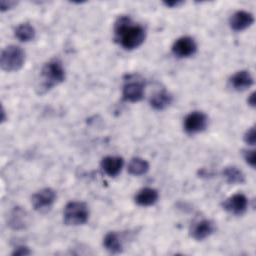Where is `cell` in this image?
<instances>
[{"label":"cell","instance_id":"obj_25","mask_svg":"<svg viewBox=\"0 0 256 256\" xmlns=\"http://www.w3.org/2000/svg\"><path fill=\"white\" fill-rule=\"evenodd\" d=\"M183 2L182 1H179V0H176V1H165L163 2V4L166 6V7H177L179 5H181Z\"/></svg>","mask_w":256,"mask_h":256},{"label":"cell","instance_id":"obj_3","mask_svg":"<svg viewBox=\"0 0 256 256\" xmlns=\"http://www.w3.org/2000/svg\"><path fill=\"white\" fill-rule=\"evenodd\" d=\"M24 62L25 53L19 46L9 45L1 52L0 66L6 72L18 71L22 68Z\"/></svg>","mask_w":256,"mask_h":256},{"label":"cell","instance_id":"obj_19","mask_svg":"<svg viewBox=\"0 0 256 256\" xmlns=\"http://www.w3.org/2000/svg\"><path fill=\"white\" fill-rule=\"evenodd\" d=\"M128 172L134 176H140L145 174L149 170V163L140 157H134L128 164Z\"/></svg>","mask_w":256,"mask_h":256},{"label":"cell","instance_id":"obj_4","mask_svg":"<svg viewBox=\"0 0 256 256\" xmlns=\"http://www.w3.org/2000/svg\"><path fill=\"white\" fill-rule=\"evenodd\" d=\"M63 218L66 225H82L89 218L88 206L81 201H71L64 208Z\"/></svg>","mask_w":256,"mask_h":256},{"label":"cell","instance_id":"obj_13","mask_svg":"<svg viewBox=\"0 0 256 256\" xmlns=\"http://www.w3.org/2000/svg\"><path fill=\"white\" fill-rule=\"evenodd\" d=\"M253 77L247 70L236 72L230 78V84L237 91H244L253 85Z\"/></svg>","mask_w":256,"mask_h":256},{"label":"cell","instance_id":"obj_6","mask_svg":"<svg viewBox=\"0 0 256 256\" xmlns=\"http://www.w3.org/2000/svg\"><path fill=\"white\" fill-rule=\"evenodd\" d=\"M56 200V192L51 188H44L33 194L31 198L32 205L36 211H48Z\"/></svg>","mask_w":256,"mask_h":256},{"label":"cell","instance_id":"obj_17","mask_svg":"<svg viewBox=\"0 0 256 256\" xmlns=\"http://www.w3.org/2000/svg\"><path fill=\"white\" fill-rule=\"evenodd\" d=\"M103 246L108 252L112 254H118L122 252V243L118 234L115 232H109L105 235L103 239Z\"/></svg>","mask_w":256,"mask_h":256},{"label":"cell","instance_id":"obj_11","mask_svg":"<svg viewBox=\"0 0 256 256\" xmlns=\"http://www.w3.org/2000/svg\"><path fill=\"white\" fill-rule=\"evenodd\" d=\"M254 22V17L250 12L239 10L234 12L229 19V25L234 31H242L250 27Z\"/></svg>","mask_w":256,"mask_h":256},{"label":"cell","instance_id":"obj_5","mask_svg":"<svg viewBox=\"0 0 256 256\" xmlns=\"http://www.w3.org/2000/svg\"><path fill=\"white\" fill-rule=\"evenodd\" d=\"M208 124L206 114L200 111H193L189 113L183 121V127L187 134H196L205 130Z\"/></svg>","mask_w":256,"mask_h":256},{"label":"cell","instance_id":"obj_10","mask_svg":"<svg viewBox=\"0 0 256 256\" xmlns=\"http://www.w3.org/2000/svg\"><path fill=\"white\" fill-rule=\"evenodd\" d=\"M214 230L215 225L211 220L202 219L192 224L190 228V236L197 241H201L209 237L214 232Z\"/></svg>","mask_w":256,"mask_h":256},{"label":"cell","instance_id":"obj_26","mask_svg":"<svg viewBox=\"0 0 256 256\" xmlns=\"http://www.w3.org/2000/svg\"><path fill=\"white\" fill-rule=\"evenodd\" d=\"M247 102H248V104H249L250 106L255 107V92H252V93L249 95V97H248V99H247Z\"/></svg>","mask_w":256,"mask_h":256},{"label":"cell","instance_id":"obj_23","mask_svg":"<svg viewBox=\"0 0 256 256\" xmlns=\"http://www.w3.org/2000/svg\"><path fill=\"white\" fill-rule=\"evenodd\" d=\"M29 254H31V251L27 246H18L12 252V255H14V256H25V255H29Z\"/></svg>","mask_w":256,"mask_h":256},{"label":"cell","instance_id":"obj_2","mask_svg":"<svg viewBox=\"0 0 256 256\" xmlns=\"http://www.w3.org/2000/svg\"><path fill=\"white\" fill-rule=\"evenodd\" d=\"M65 79V70L60 60L51 59L45 63L40 72V81L37 86L40 94L46 93L54 86L60 84Z\"/></svg>","mask_w":256,"mask_h":256},{"label":"cell","instance_id":"obj_1","mask_svg":"<svg viewBox=\"0 0 256 256\" xmlns=\"http://www.w3.org/2000/svg\"><path fill=\"white\" fill-rule=\"evenodd\" d=\"M146 32L143 26L134 23L129 16H120L114 24V38L125 49L132 50L144 42Z\"/></svg>","mask_w":256,"mask_h":256},{"label":"cell","instance_id":"obj_20","mask_svg":"<svg viewBox=\"0 0 256 256\" xmlns=\"http://www.w3.org/2000/svg\"><path fill=\"white\" fill-rule=\"evenodd\" d=\"M15 36L22 42L31 41L35 37V29L29 23H22L16 27Z\"/></svg>","mask_w":256,"mask_h":256},{"label":"cell","instance_id":"obj_18","mask_svg":"<svg viewBox=\"0 0 256 256\" xmlns=\"http://www.w3.org/2000/svg\"><path fill=\"white\" fill-rule=\"evenodd\" d=\"M222 174L229 184H242L245 181L244 173L236 166L225 167Z\"/></svg>","mask_w":256,"mask_h":256},{"label":"cell","instance_id":"obj_15","mask_svg":"<svg viewBox=\"0 0 256 256\" xmlns=\"http://www.w3.org/2000/svg\"><path fill=\"white\" fill-rule=\"evenodd\" d=\"M28 224V214L21 207H15L8 220V225L16 230L24 229Z\"/></svg>","mask_w":256,"mask_h":256},{"label":"cell","instance_id":"obj_9","mask_svg":"<svg viewBox=\"0 0 256 256\" xmlns=\"http://www.w3.org/2000/svg\"><path fill=\"white\" fill-rule=\"evenodd\" d=\"M122 96L125 101L138 102L144 97V84L143 82L128 81L124 84L122 90Z\"/></svg>","mask_w":256,"mask_h":256},{"label":"cell","instance_id":"obj_7","mask_svg":"<svg viewBox=\"0 0 256 256\" xmlns=\"http://www.w3.org/2000/svg\"><path fill=\"white\" fill-rule=\"evenodd\" d=\"M197 45L195 40L190 36L178 38L172 45V52L176 57L186 58L195 54Z\"/></svg>","mask_w":256,"mask_h":256},{"label":"cell","instance_id":"obj_22","mask_svg":"<svg viewBox=\"0 0 256 256\" xmlns=\"http://www.w3.org/2000/svg\"><path fill=\"white\" fill-rule=\"evenodd\" d=\"M244 159L247 164H249L252 168L255 167V151L254 150H245L244 151Z\"/></svg>","mask_w":256,"mask_h":256},{"label":"cell","instance_id":"obj_16","mask_svg":"<svg viewBox=\"0 0 256 256\" xmlns=\"http://www.w3.org/2000/svg\"><path fill=\"white\" fill-rule=\"evenodd\" d=\"M172 95L168 91L162 89L151 96L150 105L155 110H163L172 103Z\"/></svg>","mask_w":256,"mask_h":256},{"label":"cell","instance_id":"obj_21","mask_svg":"<svg viewBox=\"0 0 256 256\" xmlns=\"http://www.w3.org/2000/svg\"><path fill=\"white\" fill-rule=\"evenodd\" d=\"M255 140H256V136H255V128L251 127L250 129H248L246 131V133L244 134V141L249 144V145H255Z\"/></svg>","mask_w":256,"mask_h":256},{"label":"cell","instance_id":"obj_8","mask_svg":"<svg viewBox=\"0 0 256 256\" xmlns=\"http://www.w3.org/2000/svg\"><path fill=\"white\" fill-rule=\"evenodd\" d=\"M248 207V199L242 193H236L228 197L223 202V209L230 214L240 216L244 214Z\"/></svg>","mask_w":256,"mask_h":256},{"label":"cell","instance_id":"obj_14","mask_svg":"<svg viewBox=\"0 0 256 256\" xmlns=\"http://www.w3.org/2000/svg\"><path fill=\"white\" fill-rule=\"evenodd\" d=\"M159 194L158 191L151 187H145L138 191V193L135 195V202L139 206H151L155 204L158 200Z\"/></svg>","mask_w":256,"mask_h":256},{"label":"cell","instance_id":"obj_24","mask_svg":"<svg viewBox=\"0 0 256 256\" xmlns=\"http://www.w3.org/2000/svg\"><path fill=\"white\" fill-rule=\"evenodd\" d=\"M15 5H17L16 1L1 0L0 1V10H1V12H4V11H7V10L13 8Z\"/></svg>","mask_w":256,"mask_h":256},{"label":"cell","instance_id":"obj_12","mask_svg":"<svg viewBox=\"0 0 256 256\" xmlns=\"http://www.w3.org/2000/svg\"><path fill=\"white\" fill-rule=\"evenodd\" d=\"M124 165V160L119 156H106L101 161V168L110 177L117 176Z\"/></svg>","mask_w":256,"mask_h":256}]
</instances>
